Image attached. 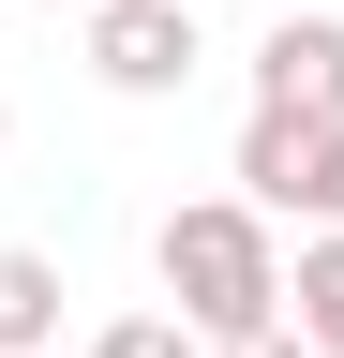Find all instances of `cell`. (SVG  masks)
<instances>
[{
	"label": "cell",
	"mask_w": 344,
	"mask_h": 358,
	"mask_svg": "<svg viewBox=\"0 0 344 358\" xmlns=\"http://www.w3.org/2000/svg\"><path fill=\"white\" fill-rule=\"evenodd\" d=\"M254 105L344 120V15H329V0H284V15H270V45H254Z\"/></svg>",
	"instance_id": "cell-3"
},
{
	"label": "cell",
	"mask_w": 344,
	"mask_h": 358,
	"mask_svg": "<svg viewBox=\"0 0 344 358\" xmlns=\"http://www.w3.org/2000/svg\"><path fill=\"white\" fill-rule=\"evenodd\" d=\"M284 329L344 358V224H299V254H284Z\"/></svg>",
	"instance_id": "cell-5"
},
{
	"label": "cell",
	"mask_w": 344,
	"mask_h": 358,
	"mask_svg": "<svg viewBox=\"0 0 344 358\" xmlns=\"http://www.w3.org/2000/svg\"><path fill=\"white\" fill-rule=\"evenodd\" d=\"M209 358H315V343H299L284 313H270V329H240V343H209Z\"/></svg>",
	"instance_id": "cell-9"
},
{
	"label": "cell",
	"mask_w": 344,
	"mask_h": 358,
	"mask_svg": "<svg viewBox=\"0 0 344 358\" xmlns=\"http://www.w3.org/2000/svg\"><path fill=\"white\" fill-rule=\"evenodd\" d=\"M270 15H284V0H270Z\"/></svg>",
	"instance_id": "cell-12"
},
{
	"label": "cell",
	"mask_w": 344,
	"mask_h": 358,
	"mask_svg": "<svg viewBox=\"0 0 344 358\" xmlns=\"http://www.w3.org/2000/svg\"><path fill=\"white\" fill-rule=\"evenodd\" d=\"M299 224H344V120L315 134V179H299Z\"/></svg>",
	"instance_id": "cell-8"
},
{
	"label": "cell",
	"mask_w": 344,
	"mask_h": 358,
	"mask_svg": "<svg viewBox=\"0 0 344 358\" xmlns=\"http://www.w3.org/2000/svg\"><path fill=\"white\" fill-rule=\"evenodd\" d=\"M46 15H90V0H46Z\"/></svg>",
	"instance_id": "cell-10"
},
{
	"label": "cell",
	"mask_w": 344,
	"mask_h": 358,
	"mask_svg": "<svg viewBox=\"0 0 344 358\" xmlns=\"http://www.w3.org/2000/svg\"><path fill=\"white\" fill-rule=\"evenodd\" d=\"M75 30H90V75L120 90V105H165V90H195V60H209L195 0H90Z\"/></svg>",
	"instance_id": "cell-2"
},
{
	"label": "cell",
	"mask_w": 344,
	"mask_h": 358,
	"mask_svg": "<svg viewBox=\"0 0 344 358\" xmlns=\"http://www.w3.org/2000/svg\"><path fill=\"white\" fill-rule=\"evenodd\" d=\"M90 358H209V343L180 329V313H105V329H90Z\"/></svg>",
	"instance_id": "cell-7"
},
{
	"label": "cell",
	"mask_w": 344,
	"mask_h": 358,
	"mask_svg": "<svg viewBox=\"0 0 344 358\" xmlns=\"http://www.w3.org/2000/svg\"><path fill=\"white\" fill-rule=\"evenodd\" d=\"M60 343V254L0 239V358H46Z\"/></svg>",
	"instance_id": "cell-6"
},
{
	"label": "cell",
	"mask_w": 344,
	"mask_h": 358,
	"mask_svg": "<svg viewBox=\"0 0 344 358\" xmlns=\"http://www.w3.org/2000/svg\"><path fill=\"white\" fill-rule=\"evenodd\" d=\"M165 313H180L195 343H240V329H270L284 313V239H270V209H240V194H195V209H165Z\"/></svg>",
	"instance_id": "cell-1"
},
{
	"label": "cell",
	"mask_w": 344,
	"mask_h": 358,
	"mask_svg": "<svg viewBox=\"0 0 344 358\" xmlns=\"http://www.w3.org/2000/svg\"><path fill=\"white\" fill-rule=\"evenodd\" d=\"M315 134H329V120L254 105V120H240V164H225V179H240V209H270V224H284V209H299V179H315Z\"/></svg>",
	"instance_id": "cell-4"
},
{
	"label": "cell",
	"mask_w": 344,
	"mask_h": 358,
	"mask_svg": "<svg viewBox=\"0 0 344 358\" xmlns=\"http://www.w3.org/2000/svg\"><path fill=\"white\" fill-rule=\"evenodd\" d=\"M0 150H15V105H0Z\"/></svg>",
	"instance_id": "cell-11"
}]
</instances>
